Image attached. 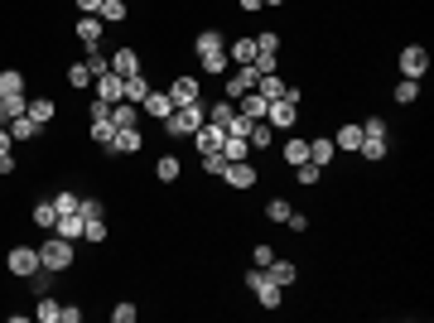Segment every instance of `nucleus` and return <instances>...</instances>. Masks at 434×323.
I'll use <instances>...</instances> for the list:
<instances>
[{
  "mask_svg": "<svg viewBox=\"0 0 434 323\" xmlns=\"http://www.w3.org/2000/svg\"><path fill=\"white\" fill-rule=\"evenodd\" d=\"M401 73H406V78H425V73H430V53H425L420 44L401 49Z\"/></svg>",
  "mask_w": 434,
  "mask_h": 323,
  "instance_id": "obj_6",
  "label": "nucleus"
},
{
  "mask_svg": "<svg viewBox=\"0 0 434 323\" xmlns=\"http://www.w3.org/2000/svg\"><path fill=\"white\" fill-rule=\"evenodd\" d=\"M78 39H83L87 49H97V44H102V15H83V19H78Z\"/></svg>",
  "mask_w": 434,
  "mask_h": 323,
  "instance_id": "obj_16",
  "label": "nucleus"
},
{
  "mask_svg": "<svg viewBox=\"0 0 434 323\" xmlns=\"http://www.w3.org/2000/svg\"><path fill=\"white\" fill-rule=\"evenodd\" d=\"M78 203H83L78 193H53V208H58V213H78Z\"/></svg>",
  "mask_w": 434,
  "mask_h": 323,
  "instance_id": "obj_49",
  "label": "nucleus"
},
{
  "mask_svg": "<svg viewBox=\"0 0 434 323\" xmlns=\"http://www.w3.org/2000/svg\"><path fill=\"white\" fill-rule=\"evenodd\" d=\"M203 68H208V73H227V68H232V58H227V53H208V58H203Z\"/></svg>",
  "mask_w": 434,
  "mask_h": 323,
  "instance_id": "obj_50",
  "label": "nucleus"
},
{
  "mask_svg": "<svg viewBox=\"0 0 434 323\" xmlns=\"http://www.w3.org/2000/svg\"><path fill=\"white\" fill-rule=\"evenodd\" d=\"M362 159H386V121H362V145H357Z\"/></svg>",
  "mask_w": 434,
  "mask_h": 323,
  "instance_id": "obj_3",
  "label": "nucleus"
},
{
  "mask_svg": "<svg viewBox=\"0 0 434 323\" xmlns=\"http://www.w3.org/2000/svg\"><path fill=\"white\" fill-rule=\"evenodd\" d=\"M285 159H290V164H304V159H309V140H290V145H285Z\"/></svg>",
  "mask_w": 434,
  "mask_h": 323,
  "instance_id": "obj_43",
  "label": "nucleus"
},
{
  "mask_svg": "<svg viewBox=\"0 0 434 323\" xmlns=\"http://www.w3.org/2000/svg\"><path fill=\"white\" fill-rule=\"evenodd\" d=\"M415 97H420V78H401V82H396V102H401V107H410Z\"/></svg>",
  "mask_w": 434,
  "mask_h": 323,
  "instance_id": "obj_32",
  "label": "nucleus"
},
{
  "mask_svg": "<svg viewBox=\"0 0 434 323\" xmlns=\"http://www.w3.org/2000/svg\"><path fill=\"white\" fill-rule=\"evenodd\" d=\"M68 82H73V87H87V82H97V78H92L87 63H73V68H68Z\"/></svg>",
  "mask_w": 434,
  "mask_h": 323,
  "instance_id": "obj_40",
  "label": "nucleus"
},
{
  "mask_svg": "<svg viewBox=\"0 0 434 323\" xmlns=\"http://www.w3.org/2000/svg\"><path fill=\"white\" fill-rule=\"evenodd\" d=\"M256 78H261V73H256L251 63H246V68H236V73L227 78V102H236V97H246V92L256 87Z\"/></svg>",
  "mask_w": 434,
  "mask_h": 323,
  "instance_id": "obj_10",
  "label": "nucleus"
},
{
  "mask_svg": "<svg viewBox=\"0 0 434 323\" xmlns=\"http://www.w3.org/2000/svg\"><path fill=\"white\" fill-rule=\"evenodd\" d=\"M87 68H92V78H102V73H111V58L102 49H92V53H87Z\"/></svg>",
  "mask_w": 434,
  "mask_h": 323,
  "instance_id": "obj_45",
  "label": "nucleus"
},
{
  "mask_svg": "<svg viewBox=\"0 0 434 323\" xmlns=\"http://www.w3.org/2000/svg\"><path fill=\"white\" fill-rule=\"evenodd\" d=\"M135 150H140V130H135V125L116 130V135H111V145H107V155H135Z\"/></svg>",
  "mask_w": 434,
  "mask_h": 323,
  "instance_id": "obj_13",
  "label": "nucleus"
},
{
  "mask_svg": "<svg viewBox=\"0 0 434 323\" xmlns=\"http://www.w3.org/2000/svg\"><path fill=\"white\" fill-rule=\"evenodd\" d=\"M203 169L222 179V169H227V159H222V150H213V155H203Z\"/></svg>",
  "mask_w": 434,
  "mask_h": 323,
  "instance_id": "obj_51",
  "label": "nucleus"
},
{
  "mask_svg": "<svg viewBox=\"0 0 434 323\" xmlns=\"http://www.w3.org/2000/svg\"><path fill=\"white\" fill-rule=\"evenodd\" d=\"M83 227H87V222H83V213H58V222H53V232H58L63 241H78V236H83Z\"/></svg>",
  "mask_w": 434,
  "mask_h": 323,
  "instance_id": "obj_15",
  "label": "nucleus"
},
{
  "mask_svg": "<svg viewBox=\"0 0 434 323\" xmlns=\"http://www.w3.org/2000/svg\"><path fill=\"white\" fill-rule=\"evenodd\" d=\"M261 5H266V0H241V10H261Z\"/></svg>",
  "mask_w": 434,
  "mask_h": 323,
  "instance_id": "obj_59",
  "label": "nucleus"
},
{
  "mask_svg": "<svg viewBox=\"0 0 434 323\" xmlns=\"http://www.w3.org/2000/svg\"><path fill=\"white\" fill-rule=\"evenodd\" d=\"M222 179H227L232 189H251V184H256V164H251V159H227Z\"/></svg>",
  "mask_w": 434,
  "mask_h": 323,
  "instance_id": "obj_7",
  "label": "nucleus"
},
{
  "mask_svg": "<svg viewBox=\"0 0 434 323\" xmlns=\"http://www.w3.org/2000/svg\"><path fill=\"white\" fill-rule=\"evenodd\" d=\"M10 135H15V140H34V135H39V125H34V121H29V111H24V116H15V121H10Z\"/></svg>",
  "mask_w": 434,
  "mask_h": 323,
  "instance_id": "obj_33",
  "label": "nucleus"
},
{
  "mask_svg": "<svg viewBox=\"0 0 434 323\" xmlns=\"http://www.w3.org/2000/svg\"><path fill=\"white\" fill-rule=\"evenodd\" d=\"M97 15H102V24H121V19H125V0H102Z\"/></svg>",
  "mask_w": 434,
  "mask_h": 323,
  "instance_id": "obj_34",
  "label": "nucleus"
},
{
  "mask_svg": "<svg viewBox=\"0 0 434 323\" xmlns=\"http://www.w3.org/2000/svg\"><path fill=\"white\" fill-rule=\"evenodd\" d=\"M169 102H174V111L193 107V102H198V82H193V78H174V82H169Z\"/></svg>",
  "mask_w": 434,
  "mask_h": 323,
  "instance_id": "obj_11",
  "label": "nucleus"
},
{
  "mask_svg": "<svg viewBox=\"0 0 434 323\" xmlns=\"http://www.w3.org/2000/svg\"><path fill=\"white\" fill-rule=\"evenodd\" d=\"M357 145H362V125H342L338 135H333V150H342V155H357Z\"/></svg>",
  "mask_w": 434,
  "mask_h": 323,
  "instance_id": "obj_18",
  "label": "nucleus"
},
{
  "mask_svg": "<svg viewBox=\"0 0 434 323\" xmlns=\"http://www.w3.org/2000/svg\"><path fill=\"white\" fill-rule=\"evenodd\" d=\"M256 92H261L266 102H280V97H290L295 87H285V82H280L275 73H261V78H256Z\"/></svg>",
  "mask_w": 434,
  "mask_h": 323,
  "instance_id": "obj_14",
  "label": "nucleus"
},
{
  "mask_svg": "<svg viewBox=\"0 0 434 323\" xmlns=\"http://www.w3.org/2000/svg\"><path fill=\"white\" fill-rule=\"evenodd\" d=\"M333 155H338V150H333V135H319V140L309 145V159H314L319 169H324V164H328V159H333Z\"/></svg>",
  "mask_w": 434,
  "mask_h": 323,
  "instance_id": "obj_28",
  "label": "nucleus"
},
{
  "mask_svg": "<svg viewBox=\"0 0 434 323\" xmlns=\"http://www.w3.org/2000/svg\"><path fill=\"white\" fill-rule=\"evenodd\" d=\"M246 290L261 299V309H280V285L266 270H246Z\"/></svg>",
  "mask_w": 434,
  "mask_h": 323,
  "instance_id": "obj_5",
  "label": "nucleus"
},
{
  "mask_svg": "<svg viewBox=\"0 0 434 323\" xmlns=\"http://www.w3.org/2000/svg\"><path fill=\"white\" fill-rule=\"evenodd\" d=\"M251 125H256V121H251V116H241V111H236V116H232V121H227V135H241V140H246V135H251Z\"/></svg>",
  "mask_w": 434,
  "mask_h": 323,
  "instance_id": "obj_41",
  "label": "nucleus"
},
{
  "mask_svg": "<svg viewBox=\"0 0 434 323\" xmlns=\"http://www.w3.org/2000/svg\"><path fill=\"white\" fill-rule=\"evenodd\" d=\"M34 222L53 232V222H58V208H53V198H49V203H34Z\"/></svg>",
  "mask_w": 434,
  "mask_h": 323,
  "instance_id": "obj_36",
  "label": "nucleus"
},
{
  "mask_svg": "<svg viewBox=\"0 0 434 323\" xmlns=\"http://www.w3.org/2000/svg\"><path fill=\"white\" fill-rule=\"evenodd\" d=\"M58 323H83V309H78V304H73V309H63V314H58Z\"/></svg>",
  "mask_w": 434,
  "mask_h": 323,
  "instance_id": "obj_55",
  "label": "nucleus"
},
{
  "mask_svg": "<svg viewBox=\"0 0 434 323\" xmlns=\"http://www.w3.org/2000/svg\"><path fill=\"white\" fill-rule=\"evenodd\" d=\"M266 5H285V0H266Z\"/></svg>",
  "mask_w": 434,
  "mask_h": 323,
  "instance_id": "obj_60",
  "label": "nucleus"
},
{
  "mask_svg": "<svg viewBox=\"0 0 434 323\" xmlns=\"http://www.w3.org/2000/svg\"><path fill=\"white\" fill-rule=\"evenodd\" d=\"M111 135H116L111 116H92V140H97V145H111Z\"/></svg>",
  "mask_w": 434,
  "mask_h": 323,
  "instance_id": "obj_35",
  "label": "nucleus"
},
{
  "mask_svg": "<svg viewBox=\"0 0 434 323\" xmlns=\"http://www.w3.org/2000/svg\"><path fill=\"white\" fill-rule=\"evenodd\" d=\"M78 213H83V222H97V217H107V208H102L97 198H83V203H78Z\"/></svg>",
  "mask_w": 434,
  "mask_h": 323,
  "instance_id": "obj_46",
  "label": "nucleus"
},
{
  "mask_svg": "<svg viewBox=\"0 0 434 323\" xmlns=\"http://www.w3.org/2000/svg\"><path fill=\"white\" fill-rule=\"evenodd\" d=\"M135 121H140V107H135V102H116V107H111V125H116V130H125V125H135Z\"/></svg>",
  "mask_w": 434,
  "mask_h": 323,
  "instance_id": "obj_23",
  "label": "nucleus"
},
{
  "mask_svg": "<svg viewBox=\"0 0 434 323\" xmlns=\"http://www.w3.org/2000/svg\"><path fill=\"white\" fill-rule=\"evenodd\" d=\"M0 92H5V97H10V92H24V73L5 68V73H0Z\"/></svg>",
  "mask_w": 434,
  "mask_h": 323,
  "instance_id": "obj_37",
  "label": "nucleus"
},
{
  "mask_svg": "<svg viewBox=\"0 0 434 323\" xmlns=\"http://www.w3.org/2000/svg\"><path fill=\"white\" fill-rule=\"evenodd\" d=\"M58 314H63V304H58V299H49V295H39L34 319H39V323H58Z\"/></svg>",
  "mask_w": 434,
  "mask_h": 323,
  "instance_id": "obj_31",
  "label": "nucleus"
},
{
  "mask_svg": "<svg viewBox=\"0 0 434 323\" xmlns=\"http://www.w3.org/2000/svg\"><path fill=\"white\" fill-rule=\"evenodd\" d=\"M135 314H140L135 304H116V309H111V323H135Z\"/></svg>",
  "mask_w": 434,
  "mask_h": 323,
  "instance_id": "obj_52",
  "label": "nucleus"
},
{
  "mask_svg": "<svg viewBox=\"0 0 434 323\" xmlns=\"http://www.w3.org/2000/svg\"><path fill=\"white\" fill-rule=\"evenodd\" d=\"M290 213H295V208H290L285 198H270V203H266V217H270V222H285Z\"/></svg>",
  "mask_w": 434,
  "mask_h": 323,
  "instance_id": "obj_47",
  "label": "nucleus"
},
{
  "mask_svg": "<svg viewBox=\"0 0 434 323\" xmlns=\"http://www.w3.org/2000/svg\"><path fill=\"white\" fill-rule=\"evenodd\" d=\"M155 174H159V179H164V184H174V179H179V174H184V164H179V159H174V155H159V159H155Z\"/></svg>",
  "mask_w": 434,
  "mask_h": 323,
  "instance_id": "obj_30",
  "label": "nucleus"
},
{
  "mask_svg": "<svg viewBox=\"0 0 434 323\" xmlns=\"http://www.w3.org/2000/svg\"><path fill=\"white\" fill-rule=\"evenodd\" d=\"M5 265H10V270H15V275H19V280H29V275H34V270H39V251H34V246H15V251H10V261H5Z\"/></svg>",
  "mask_w": 434,
  "mask_h": 323,
  "instance_id": "obj_8",
  "label": "nucleus"
},
{
  "mask_svg": "<svg viewBox=\"0 0 434 323\" xmlns=\"http://www.w3.org/2000/svg\"><path fill=\"white\" fill-rule=\"evenodd\" d=\"M246 140H251V150H266V145H270V125H266V121H256Z\"/></svg>",
  "mask_w": 434,
  "mask_h": 323,
  "instance_id": "obj_42",
  "label": "nucleus"
},
{
  "mask_svg": "<svg viewBox=\"0 0 434 323\" xmlns=\"http://www.w3.org/2000/svg\"><path fill=\"white\" fill-rule=\"evenodd\" d=\"M49 275H53V270H49V265H39V270L29 275V290H34V295H49Z\"/></svg>",
  "mask_w": 434,
  "mask_h": 323,
  "instance_id": "obj_48",
  "label": "nucleus"
},
{
  "mask_svg": "<svg viewBox=\"0 0 434 323\" xmlns=\"http://www.w3.org/2000/svg\"><path fill=\"white\" fill-rule=\"evenodd\" d=\"M270 261H275V251H270V246H256V265H261V270H266V265H270Z\"/></svg>",
  "mask_w": 434,
  "mask_h": 323,
  "instance_id": "obj_53",
  "label": "nucleus"
},
{
  "mask_svg": "<svg viewBox=\"0 0 434 323\" xmlns=\"http://www.w3.org/2000/svg\"><path fill=\"white\" fill-rule=\"evenodd\" d=\"M0 102H5V92H0Z\"/></svg>",
  "mask_w": 434,
  "mask_h": 323,
  "instance_id": "obj_61",
  "label": "nucleus"
},
{
  "mask_svg": "<svg viewBox=\"0 0 434 323\" xmlns=\"http://www.w3.org/2000/svg\"><path fill=\"white\" fill-rule=\"evenodd\" d=\"M295 174H300V184H304V189H314V184H319V174H324V169H319V164H314V159H304V164H295Z\"/></svg>",
  "mask_w": 434,
  "mask_h": 323,
  "instance_id": "obj_38",
  "label": "nucleus"
},
{
  "mask_svg": "<svg viewBox=\"0 0 434 323\" xmlns=\"http://www.w3.org/2000/svg\"><path fill=\"white\" fill-rule=\"evenodd\" d=\"M222 140H227V130H222V125H213V121H203V125L193 130V145H198V155H213V150H222Z\"/></svg>",
  "mask_w": 434,
  "mask_h": 323,
  "instance_id": "obj_9",
  "label": "nucleus"
},
{
  "mask_svg": "<svg viewBox=\"0 0 434 323\" xmlns=\"http://www.w3.org/2000/svg\"><path fill=\"white\" fill-rule=\"evenodd\" d=\"M24 111H29V102H24V92H10V97L0 102V121L10 125V121H15V116H24Z\"/></svg>",
  "mask_w": 434,
  "mask_h": 323,
  "instance_id": "obj_25",
  "label": "nucleus"
},
{
  "mask_svg": "<svg viewBox=\"0 0 434 323\" xmlns=\"http://www.w3.org/2000/svg\"><path fill=\"white\" fill-rule=\"evenodd\" d=\"M78 10H83V15H97V10H102V0H78Z\"/></svg>",
  "mask_w": 434,
  "mask_h": 323,
  "instance_id": "obj_57",
  "label": "nucleus"
},
{
  "mask_svg": "<svg viewBox=\"0 0 434 323\" xmlns=\"http://www.w3.org/2000/svg\"><path fill=\"white\" fill-rule=\"evenodd\" d=\"M236 111H241V116H251V121H266V97L251 87L246 97H236Z\"/></svg>",
  "mask_w": 434,
  "mask_h": 323,
  "instance_id": "obj_21",
  "label": "nucleus"
},
{
  "mask_svg": "<svg viewBox=\"0 0 434 323\" xmlns=\"http://www.w3.org/2000/svg\"><path fill=\"white\" fill-rule=\"evenodd\" d=\"M169 111H174V102H169V92H155V87H150V97L140 102V116H159V121H164Z\"/></svg>",
  "mask_w": 434,
  "mask_h": 323,
  "instance_id": "obj_19",
  "label": "nucleus"
},
{
  "mask_svg": "<svg viewBox=\"0 0 434 323\" xmlns=\"http://www.w3.org/2000/svg\"><path fill=\"white\" fill-rule=\"evenodd\" d=\"M193 49H198V58H208V53H227V39H222L217 29H203V34L193 39Z\"/></svg>",
  "mask_w": 434,
  "mask_h": 323,
  "instance_id": "obj_20",
  "label": "nucleus"
},
{
  "mask_svg": "<svg viewBox=\"0 0 434 323\" xmlns=\"http://www.w3.org/2000/svg\"><path fill=\"white\" fill-rule=\"evenodd\" d=\"M29 121H34V125H49V121H53V97H34V102H29Z\"/></svg>",
  "mask_w": 434,
  "mask_h": 323,
  "instance_id": "obj_27",
  "label": "nucleus"
},
{
  "mask_svg": "<svg viewBox=\"0 0 434 323\" xmlns=\"http://www.w3.org/2000/svg\"><path fill=\"white\" fill-rule=\"evenodd\" d=\"M236 68H246V63H256V39H232V53H227Z\"/></svg>",
  "mask_w": 434,
  "mask_h": 323,
  "instance_id": "obj_24",
  "label": "nucleus"
},
{
  "mask_svg": "<svg viewBox=\"0 0 434 323\" xmlns=\"http://www.w3.org/2000/svg\"><path fill=\"white\" fill-rule=\"evenodd\" d=\"M111 73H116V78H135V73H140V58H135V49H116V58H111Z\"/></svg>",
  "mask_w": 434,
  "mask_h": 323,
  "instance_id": "obj_17",
  "label": "nucleus"
},
{
  "mask_svg": "<svg viewBox=\"0 0 434 323\" xmlns=\"http://www.w3.org/2000/svg\"><path fill=\"white\" fill-rule=\"evenodd\" d=\"M266 270H270V280H275V285H280V290H285V285H295V280H300V270H295V261H280V256H275V261H270V265H266Z\"/></svg>",
  "mask_w": 434,
  "mask_h": 323,
  "instance_id": "obj_22",
  "label": "nucleus"
},
{
  "mask_svg": "<svg viewBox=\"0 0 434 323\" xmlns=\"http://www.w3.org/2000/svg\"><path fill=\"white\" fill-rule=\"evenodd\" d=\"M232 116H236V102H217V107L208 111V121H213V125H222V130H227V121H232Z\"/></svg>",
  "mask_w": 434,
  "mask_h": 323,
  "instance_id": "obj_39",
  "label": "nucleus"
},
{
  "mask_svg": "<svg viewBox=\"0 0 434 323\" xmlns=\"http://www.w3.org/2000/svg\"><path fill=\"white\" fill-rule=\"evenodd\" d=\"M83 241H92V246H97V241H107V217L87 222V227H83Z\"/></svg>",
  "mask_w": 434,
  "mask_h": 323,
  "instance_id": "obj_44",
  "label": "nucleus"
},
{
  "mask_svg": "<svg viewBox=\"0 0 434 323\" xmlns=\"http://www.w3.org/2000/svg\"><path fill=\"white\" fill-rule=\"evenodd\" d=\"M203 121H208V111H203L198 102H193V107H179V111H169V116H164V130H169V135L179 140V135H193V130H198Z\"/></svg>",
  "mask_w": 434,
  "mask_h": 323,
  "instance_id": "obj_2",
  "label": "nucleus"
},
{
  "mask_svg": "<svg viewBox=\"0 0 434 323\" xmlns=\"http://www.w3.org/2000/svg\"><path fill=\"white\" fill-rule=\"evenodd\" d=\"M145 97H150V82H145L140 73H135V78H125V92H121V102H135V107H140Z\"/></svg>",
  "mask_w": 434,
  "mask_h": 323,
  "instance_id": "obj_26",
  "label": "nucleus"
},
{
  "mask_svg": "<svg viewBox=\"0 0 434 323\" xmlns=\"http://www.w3.org/2000/svg\"><path fill=\"white\" fill-rule=\"evenodd\" d=\"M39 265H49V270H68V265H73V241H63L58 232L44 236V241H39Z\"/></svg>",
  "mask_w": 434,
  "mask_h": 323,
  "instance_id": "obj_1",
  "label": "nucleus"
},
{
  "mask_svg": "<svg viewBox=\"0 0 434 323\" xmlns=\"http://www.w3.org/2000/svg\"><path fill=\"white\" fill-rule=\"evenodd\" d=\"M246 155H251V140H241V135L222 140V159H246Z\"/></svg>",
  "mask_w": 434,
  "mask_h": 323,
  "instance_id": "obj_29",
  "label": "nucleus"
},
{
  "mask_svg": "<svg viewBox=\"0 0 434 323\" xmlns=\"http://www.w3.org/2000/svg\"><path fill=\"white\" fill-rule=\"evenodd\" d=\"M121 92H125V78H116V73H102V78H97V102L116 107V102H121Z\"/></svg>",
  "mask_w": 434,
  "mask_h": 323,
  "instance_id": "obj_12",
  "label": "nucleus"
},
{
  "mask_svg": "<svg viewBox=\"0 0 434 323\" xmlns=\"http://www.w3.org/2000/svg\"><path fill=\"white\" fill-rule=\"evenodd\" d=\"M0 174H15V155H0Z\"/></svg>",
  "mask_w": 434,
  "mask_h": 323,
  "instance_id": "obj_58",
  "label": "nucleus"
},
{
  "mask_svg": "<svg viewBox=\"0 0 434 323\" xmlns=\"http://www.w3.org/2000/svg\"><path fill=\"white\" fill-rule=\"evenodd\" d=\"M285 222H290L295 232H309V217H304V213H290V217H285Z\"/></svg>",
  "mask_w": 434,
  "mask_h": 323,
  "instance_id": "obj_54",
  "label": "nucleus"
},
{
  "mask_svg": "<svg viewBox=\"0 0 434 323\" xmlns=\"http://www.w3.org/2000/svg\"><path fill=\"white\" fill-rule=\"evenodd\" d=\"M10 145H15V135H10V125H0V155H10Z\"/></svg>",
  "mask_w": 434,
  "mask_h": 323,
  "instance_id": "obj_56",
  "label": "nucleus"
},
{
  "mask_svg": "<svg viewBox=\"0 0 434 323\" xmlns=\"http://www.w3.org/2000/svg\"><path fill=\"white\" fill-rule=\"evenodd\" d=\"M295 121H300V92H290L280 102H266V125L270 130H290Z\"/></svg>",
  "mask_w": 434,
  "mask_h": 323,
  "instance_id": "obj_4",
  "label": "nucleus"
}]
</instances>
